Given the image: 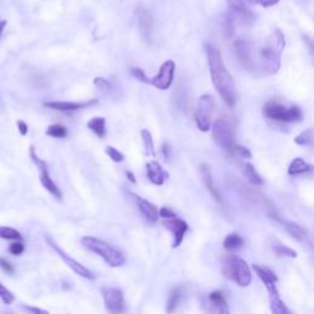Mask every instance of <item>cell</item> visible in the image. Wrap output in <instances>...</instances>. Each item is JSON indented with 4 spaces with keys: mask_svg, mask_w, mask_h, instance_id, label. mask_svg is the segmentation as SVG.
I'll return each mask as SVG.
<instances>
[{
    "mask_svg": "<svg viewBox=\"0 0 314 314\" xmlns=\"http://www.w3.org/2000/svg\"><path fill=\"white\" fill-rule=\"evenodd\" d=\"M284 225L286 231L292 236L295 240L299 241V242H306L308 240V232L306 228L302 227L298 223L292 222V221H284Z\"/></svg>",
    "mask_w": 314,
    "mask_h": 314,
    "instance_id": "obj_21",
    "label": "cell"
},
{
    "mask_svg": "<svg viewBox=\"0 0 314 314\" xmlns=\"http://www.w3.org/2000/svg\"><path fill=\"white\" fill-rule=\"evenodd\" d=\"M141 139L144 141L145 145V151H146L147 155L150 156H156L155 152V146H153V140H152V135L147 129H144L141 132Z\"/></svg>",
    "mask_w": 314,
    "mask_h": 314,
    "instance_id": "obj_32",
    "label": "cell"
},
{
    "mask_svg": "<svg viewBox=\"0 0 314 314\" xmlns=\"http://www.w3.org/2000/svg\"><path fill=\"white\" fill-rule=\"evenodd\" d=\"M5 26H7V21H0V37H2Z\"/></svg>",
    "mask_w": 314,
    "mask_h": 314,
    "instance_id": "obj_48",
    "label": "cell"
},
{
    "mask_svg": "<svg viewBox=\"0 0 314 314\" xmlns=\"http://www.w3.org/2000/svg\"><path fill=\"white\" fill-rule=\"evenodd\" d=\"M285 37L279 28H275L274 33L267 40L266 45L259 52V65L261 70L266 74H276L281 65V53L285 48Z\"/></svg>",
    "mask_w": 314,
    "mask_h": 314,
    "instance_id": "obj_2",
    "label": "cell"
},
{
    "mask_svg": "<svg viewBox=\"0 0 314 314\" xmlns=\"http://www.w3.org/2000/svg\"><path fill=\"white\" fill-rule=\"evenodd\" d=\"M9 252L13 255H16V257L21 255L22 253L25 252L24 242H22V241H14V242L9 246Z\"/></svg>",
    "mask_w": 314,
    "mask_h": 314,
    "instance_id": "obj_36",
    "label": "cell"
},
{
    "mask_svg": "<svg viewBox=\"0 0 314 314\" xmlns=\"http://www.w3.org/2000/svg\"><path fill=\"white\" fill-rule=\"evenodd\" d=\"M231 13L234 14L236 16L242 17V20L252 19L253 14L248 10L244 4V0H227Z\"/></svg>",
    "mask_w": 314,
    "mask_h": 314,
    "instance_id": "obj_23",
    "label": "cell"
},
{
    "mask_svg": "<svg viewBox=\"0 0 314 314\" xmlns=\"http://www.w3.org/2000/svg\"><path fill=\"white\" fill-rule=\"evenodd\" d=\"M244 244V240L237 233H231L223 241V247H225L227 251H236V249H240Z\"/></svg>",
    "mask_w": 314,
    "mask_h": 314,
    "instance_id": "obj_28",
    "label": "cell"
},
{
    "mask_svg": "<svg viewBox=\"0 0 314 314\" xmlns=\"http://www.w3.org/2000/svg\"><path fill=\"white\" fill-rule=\"evenodd\" d=\"M253 269L257 272V275L259 276L260 280L263 281V284L265 285V287L272 286V285H276V283H278V278H276V275L269 267L257 265V264H255V265H253Z\"/></svg>",
    "mask_w": 314,
    "mask_h": 314,
    "instance_id": "obj_22",
    "label": "cell"
},
{
    "mask_svg": "<svg viewBox=\"0 0 314 314\" xmlns=\"http://www.w3.org/2000/svg\"><path fill=\"white\" fill-rule=\"evenodd\" d=\"M263 113L266 118L281 123H296L303 119L302 110L297 106L285 107L276 101H269L264 104Z\"/></svg>",
    "mask_w": 314,
    "mask_h": 314,
    "instance_id": "obj_6",
    "label": "cell"
},
{
    "mask_svg": "<svg viewBox=\"0 0 314 314\" xmlns=\"http://www.w3.org/2000/svg\"><path fill=\"white\" fill-rule=\"evenodd\" d=\"M46 134L48 136H52V138L63 139L66 138V135H68V129L64 126H60V124H52V126L48 127Z\"/></svg>",
    "mask_w": 314,
    "mask_h": 314,
    "instance_id": "obj_31",
    "label": "cell"
},
{
    "mask_svg": "<svg viewBox=\"0 0 314 314\" xmlns=\"http://www.w3.org/2000/svg\"><path fill=\"white\" fill-rule=\"evenodd\" d=\"M126 176H127V178L129 179V181L132 182V183H135V182H136L135 177H134L133 172H130V171H127V172H126Z\"/></svg>",
    "mask_w": 314,
    "mask_h": 314,
    "instance_id": "obj_47",
    "label": "cell"
},
{
    "mask_svg": "<svg viewBox=\"0 0 314 314\" xmlns=\"http://www.w3.org/2000/svg\"><path fill=\"white\" fill-rule=\"evenodd\" d=\"M215 102L210 95H203L198 101L195 110V122L200 132H208L211 128V117Z\"/></svg>",
    "mask_w": 314,
    "mask_h": 314,
    "instance_id": "obj_8",
    "label": "cell"
},
{
    "mask_svg": "<svg viewBox=\"0 0 314 314\" xmlns=\"http://www.w3.org/2000/svg\"><path fill=\"white\" fill-rule=\"evenodd\" d=\"M95 86L97 87L98 90H101V91H103V92L109 91V89H110L109 81H107L106 78H103V77H96L95 78Z\"/></svg>",
    "mask_w": 314,
    "mask_h": 314,
    "instance_id": "obj_40",
    "label": "cell"
},
{
    "mask_svg": "<svg viewBox=\"0 0 314 314\" xmlns=\"http://www.w3.org/2000/svg\"><path fill=\"white\" fill-rule=\"evenodd\" d=\"M136 19H138L139 31H140L141 37L146 43H151L153 33V17L150 14V11L142 5H139L136 8Z\"/></svg>",
    "mask_w": 314,
    "mask_h": 314,
    "instance_id": "obj_14",
    "label": "cell"
},
{
    "mask_svg": "<svg viewBox=\"0 0 314 314\" xmlns=\"http://www.w3.org/2000/svg\"><path fill=\"white\" fill-rule=\"evenodd\" d=\"M222 272L226 278L241 287H247L252 283L251 267L246 261L236 255H228L225 258L222 263Z\"/></svg>",
    "mask_w": 314,
    "mask_h": 314,
    "instance_id": "obj_4",
    "label": "cell"
},
{
    "mask_svg": "<svg viewBox=\"0 0 314 314\" xmlns=\"http://www.w3.org/2000/svg\"><path fill=\"white\" fill-rule=\"evenodd\" d=\"M234 53L237 60L246 70L255 71L257 70V53L255 48L248 41L238 40L234 42Z\"/></svg>",
    "mask_w": 314,
    "mask_h": 314,
    "instance_id": "obj_9",
    "label": "cell"
},
{
    "mask_svg": "<svg viewBox=\"0 0 314 314\" xmlns=\"http://www.w3.org/2000/svg\"><path fill=\"white\" fill-rule=\"evenodd\" d=\"M236 16L234 14H232L231 11L225 16V20H223V32H225L226 36L231 37L232 34L234 33L236 30Z\"/></svg>",
    "mask_w": 314,
    "mask_h": 314,
    "instance_id": "obj_33",
    "label": "cell"
},
{
    "mask_svg": "<svg viewBox=\"0 0 314 314\" xmlns=\"http://www.w3.org/2000/svg\"><path fill=\"white\" fill-rule=\"evenodd\" d=\"M200 173H202L203 182H204L206 189H208V190L210 191V194L212 195V198H214V199L216 200V202L219 203V204L222 205L223 204L222 197H221L219 189H217L216 185H215L214 178H212L211 170H210V167H209V165L203 164L202 166H200Z\"/></svg>",
    "mask_w": 314,
    "mask_h": 314,
    "instance_id": "obj_18",
    "label": "cell"
},
{
    "mask_svg": "<svg viewBox=\"0 0 314 314\" xmlns=\"http://www.w3.org/2000/svg\"><path fill=\"white\" fill-rule=\"evenodd\" d=\"M242 171H243L244 176H246V178L248 179V181L251 182L252 184H254V185H263L264 184L263 178H261L260 174L257 172V170H255L254 166H253L252 164H249V162H246V164L242 166Z\"/></svg>",
    "mask_w": 314,
    "mask_h": 314,
    "instance_id": "obj_25",
    "label": "cell"
},
{
    "mask_svg": "<svg viewBox=\"0 0 314 314\" xmlns=\"http://www.w3.org/2000/svg\"><path fill=\"white\" fill-rule=\"evenodd\" d=\"M162 150H164V155H165L166 161H170V145L164 144V146H162Z\"/></svg>",
    "mask_w": 314,
    "mask_h": 314,
    "instance_id": "obj_46",
    "label": "cell"
},
{
    "mask_svg": "<svg viewBox=\"0 0 314 314\" xmlns=\"http://www.w3.org/2000/svg\"><path fill=\"white\" fill-rule=\"evenodd\" d=\"M313 141V129H307L302 132L298 136L295 138V142L297 145H302V146H308L312 144Z\"/></svg>",
    "mask_w": 314,
    "mask_h": 314,
    "instance_id": "obj_34",
    "label": "cell"
},
{
    "mask_svg": "<svg viewBox=\"0 0 314 314\" xmlns=\"http://www.w3.org/2000/svg\"><path fill=\"white\" fill-rule=\"evenodd\" d=\"M87 128L94 132L98 138H103L106 135V119L103 117H95L87 122Z\"/></svg>",
    "mask_w": 314,
    "mask_h": 314,
    "instance_id": "obj_26",
    "label": "cell"
},
{
    "mask_svg": "<svg viewBox=\"0 0 314 314\" xmlns=\"http://www.w3.org/2000/svg\"><path fill=\"white\" fill-rule=\"evenodd\" d=\"M204 51L208 58L209 69L214 87L216 89L217 94L222 98V101L228 107H233L237 101V94H236V86L233 77L231 76L227 68L223 64L221 58L220 51L211 43H205Z\"/></svg>",
    "mask_w": 314,
    "mask_h": 314,
    "instance_id": "obj_1",
    "label": "cell"
},
{
    "mask_svg": "<svg viewBox=\"0 0 314 314\" xmlns=\"http://www.w3.org/2000/svg\"><path fill=\"white\" fill-rule=\"evenodd\" d=\"M81 243H83V246L85 247L87 251L95 253L98 257L102 258L110 267L122 266L126 263L124 255L117 248H114V247L110 246L109 243L104 242L102 240L86 236V237L81 238Z\"/></svg>",
    "mask_w": 314,
    "mask_h": 314,
    "instance_id": "obj_3",
    "label": "cell"
},
{
    "mask_svg": "<svg viewBox=\"0 0 314 314\" xmlns=\"http://www.w3.org/2000/svg\"><path fill=\"white\" fill-rule=\"evenodd\" d=\"M271 247H272V251L275 252V254L278 255V257H289V258L297 257V253L293 251V249L284 246V244L279 242V241H275Z\"/></svg>",
    "mask_w": 314,
    "mask_h": 314,
    "instance_id": "obj_29",
    "label": "cell"
},
{
    "mask_svg": "<svg viewBox=\"0 0 314 314\" xmlns=\"http://www.w3.org/2000/svg\"><path fill=\"white\" fill-rule=\"evenodd\" d=\"M212 138L216 145L221 147L229 157H234L236 134L232 124L223 118H219L212 123Z\"/></svg>",
    "mask_w": 314,
    "mask_h": 314,
    "instance_id": "obj_5",
    "label": "cell"
},
{
    "mask_svg": "<svg viewBox=\"0 0 314 314\" xmlns=\"http://www.w3.org/2000/svg\"><path fill=\"white\" fill-rule=\"evenodd\" d=\"M17 128H19V132H20V134H21L22 136H25L26 134H27V132H28L27 124H26L24 121H17Z\"/></svg>",
    "mask_w": 314,
    "mask_h": 314,
    "instance_id": "obj_45",
    "label": "cell"
},
{
    "mask_svg": "<svg viewBox=\"0 0 314 314\" xmlns=\"http://www.w3.org/2000/svg\"><path fill=\"white\" fill-rule=\"evenodd\" d=\"M146 173L147 178L155 185H162L166 179L168 178V173L166 172L161 165L156 161H150L146 164Z\"/></svg>",
    "mask_w": 314,
    "mask_h": 314,
    "instance_id": "obj_19",
    "label": "cell"
},
{
    "mask_svg": "<svg viewBox=\"0 0 314 314\" xmlns=\"http://www.w3.org/2000/svg\"><path fill=\"white\" fill-rule=\"evenodd\" d=\"M174 70H176V64L173 60H166L160 68L159 74L150 81V84H152L159 90L170 89L172 85Z\"/></svg>",
    "mask_w": 314,
    "mask_h": 314,
    "instance_id": "obj_13",
    "label": "cell"
},
{
    "mask_svg": "<svg viewBox=\"0 0 314 314\" xmlns=\"http://www.w3.org/2000/svg\"><path fill=\"white\" fill-rule=\"evenodd\" d=\"M234 153H236V156H240V157H242V159H246V160L252 159L251 150L247 149L246 146H242V145H238V144L236 145Z\"/></svg>",
    "mask_w": 314,
    "mask_h": 314,
    "instance_id": "obj_38",
    "label": "cell"
},
{
    "mask_svg": "<svg viewBox=\"0 0 314 314\" xmlns=\"http://www.w3.org/2000/svg\"><path fill=\"white\" fill-rule=\"evenodd\" d=\"M0 238L7 241H22V234L13 227L0 226Z\"/></svg>",
    "mask_w": 314,
    "mask_h": 314,
    "instance_id": "obj_30",
    "label": "cell"
},
{
    "mask_svg": "<svg viewBox=\"0 0 314 314\" xmlns=\"http://www.w3.org/2000/svg\"><path fill=\"white\" fill-rule=\"evenodd\" d=\"M267 293H269V301H270V309H271L272 314H292V312L289 309V307L285 304V302L281 299L280 295L276 285L266 287Z\"/></svg>",
    "mask_w": 314,
    "mask_h": 314,
    "instance_id": "obj_17",
    "label": "cell"
},
{
    "mask_svg": "<svg viewBox=\"0 0 314 314\" xmlns=\"http://www.w3.org/2000/svg\"><path fill=\"white\" fill-rule=\"evenodd\" d=\"M132 75L135 78H138L139 81H141V83L150 84V80H149V77H147V75L145 74L144 70H141L140 68H133L132 69Z\"/></svg>",
    "mask_w": 314,
    "mask_h": 314,
    "instance_id": "obj_39",
    "label": "cell"
},
{
    "mask_svg": "<svg viewBox=\"0 0 314 314\" xmlns=\"http://www.w3.org/2000/svg\"><path fill=\"white\" fill-rule=\"evenodd\" d=\"M166 228L170 229L171 232L173 233L174 237V242H173V248H177V247L181 246V243L183 242V238H184L185 232L188 231V225L187 222L181 219H171L167 220L165 222Z\"/></svg>",
    "mask_w": 314,
    "mask_h": 314,
    "instance_id": "obj_16",
    "label": "cell"
},
{
    "mask_svg": "<svg viewBox=\"0 0 314 314\" xmlns=\"http://www.w3.org/2000/svg\"><path fill=\"white\" fill-rule=\"evenodd\" d=\"M46 242H47L48 246L51 247V248L53 249V251L57 253V254L59 255L60 258H62L64 263H65L66 265L70 267V269L75 272V274L81 276V278H85V279H87V280H95V275H94V272L91 271V270H89L87 267L84 266L83 264H80L78 261L72 259L71 257H69V255L66 254V253L64 252L63 249L60 248V247H58V244L55 243L51 237L46 236Z\"/></svg>",
    "mask_w": 314,
    "mask_h": 314,
    "instance_id": "obj_10",
    "label": "cell"
},
{
    "mask_svg": "<svg viewBox=\"0 0 314 314\" xmlns=\"http://www.w3.org/2000/svg\"><path fill=\"white\" fill-rule=\"evenodd\" d=\"M106 153L110 157V160H112L113 162H117V164H119V162H123L124 156L122 155V153L119 152L117 149H114V147L107 146L106 147Z\"/></svg>",
    "mask_w": 314,
    "mask_h": 314,
    "instance_id": "obj_37",
    "label": "cell"
},
{
    "mask_svg": "<svg viewBox=\"0 0 314 314\" xmlns=\"http://www.w3.org/2000/svg\"><path fill=\"white\" fill-rule=\"evenodd\" d=\"M24 309H25V310H27V312H30L31 314H49L48 310L41 309V308L32 307V306H25V307H24Z\"/></svg>",
    "mask_w": 314,
    "mask_h": 314,
    "instance_id": "obj_44",
    "label": "cell"
},
{
    "mask_svg": "<svg viewBox=\"0 0 314 314\" xmlns=\"http://www.w3.org/2000/svg\"><path fill=\"white\" fill-rule=\"evenodd\" d=\"M97 102V100H91L89 102H45L43 106L47 108L59 110V112H75V110L86 108V107L91 106Z\"/></svg>",
    "mask_w": 314,
    "mask_h": 314,
    "instance_id": "obj_20",
    "label": "cell"
},
{
    "mask_svg": "<svg viewBox=\"0 0 314 314\" xmlns=\"http://www.w3.org/2000/svg\"><path fill=\"white\" fill-rule=\"evenodd\" d=\"M130 195L135 200L136 205H138L139 210H140L144 219L149 221L150 223H156L157 220H159V209H157V206L153 205L152 203L147 202L144 198L136 195V194L130 193Z\"/></svg>",
    "mask_w": 314,
    "mask_h": 314,
    "instance_id": "obj_15",
    "label": "cell"
},
{
    "mask_svg": "<svg viewBox=\"0 0 314 314\" xmlns=\"http://www.w3.org/2000/svg\"><path fill=\"white\" fill-rule=\"evenodd\" d=\"M252 3H254V4H260L261 7L264 8H269V7H272V5L278 4L280 0H251Z\"/></svg>",
    "mask_w": 314,
    "mask_h": 314,
    "instance_id": "obj_43",
    "label": "cell"
},
{
    "mask_svg": "<svg viewBox=\"0 0 314 314\" xmlns=\"http://www.w3.org/2000/svg\"><path fill=\"white\" fill-rule=\"evenodd\" d=\"M0 269L7 272V274H14L15 272V267L5 258H0Z\"/></svg>",
    "mask_w": 314,
    "mask_h": 314,
    "instance_id": "obj_41",
    "label": "cell"
},
{
    "mask_svg": "<svg viewBox=\"0 0 314 314\" xmlns=\"http://www.w3.org/2000/svg\"><path fill=\"white\" fill-rule=\"evenodd\" d=\"M310 170H312V166L307 164V162L304 161L303 159H301V157H297V159L292 160V162H291L289 166L287 172H289L290 176H296V174L309 172Z\"/></svg>",
    "mask_w": 314,
    "mask_h": 314,
    "instance_id": "obj_24",
    "label": "cell"
},
{
    "mask_svg": "<svg viewBox=\"0 0 314 314\" xmlns=\"http://www.w3.org/2000/svg\"><path fill=\"white\" fill-rule=\"evenodd\" d=\"M159 216L164 217V219H167V220H171V219H176L177 215L174 214V212L171 210V209L168 208H161L159 210Z\"/></svg>",
    "mask_w": 314,
    "mask_h": 314,
    "instance_id": "obj_42",
    "label": "cell"
},
{
    "mask_svg": "<svg viewBox=\"0 0 314 314\" xmlns=\"http://www.w3.org/2000/svg\"><path fill=\"white\" fill-rule=\"evenodd\" d=\"M30 157L32 161H33V164L38 167L41 184L43 185V188H45L47 191H49V193H51L55 199H58V200L62 199V191H60V189L58 188V185L55 184L53 179H52L51 174H49L48 164L45 161V160L40 159V157L37 156L36 149H34L33 145L30 147Z\"/></svg>",
    "mask_w": 314,
    "mask_h": 314,
    "instance_id": "obj_7",
    "label": "cell"
},
{
    "mask_svg": "<svg viewBox=\"0 0 314 314\" xmlns=\"http://www.w3.org/2000/svg\"><path fill=\"white\" fill-rule=\"evenodd\" d=\"M0 299H2L5 304H8V306L15 301V296H14V293L11 292L9 289H7V287H5L2 283H0Z\"/></svg>",
    "mask_w": 314,
    "mask_h": 314,
    "instance_id": "obj_35",
    "label": "cell"
},
{
    "mask_svg": "<svg viewBox=\"0 0 314 314\" xmlns=\"http://www.w3.org/2000/svg\"><path fill=\"white\" fill-rule=\"evenodd\" d=\"M206 314H231L222 291H212L203 302Z\"/></svg>",
    "mask_w": 314,
    "mask_h": 314,
    "instance_id": "obj_12",
    "label": "cell"
},
{
    "mask_svg": "<svg viewBox=\"0 0 314 314\" xmlns=\"http://www.w3.org/2000/svg\"><path fill=\"white\" fill-rule=\"evenodd\" d=\"M104 306L110 314H124L127 309L124 295L119 289L108 287L102 290Z\"/></svg>",
    "mask_w": 314,
    "mask_h": 314,
    "instance_id": "obj_11",
    "label": "cell"
},
{
    "mask_svg": "<svg viewBox=\"0 0 314 314\" xmlns=\"http://www.w3.org/2000/svg\"><path fill=\"white\" fill-rule=\"evenodd\" d=\"M182 297H183L182 287H178V289H174L172 291V293L170 295V298H168L167 306H166V312H167V314H172L174 310L177 309Z\"/></svg>",
    "mask_w": 314,
    "mask_h": 314,
    "instance_id": "obj_27",
    "label": "cell"
}]
</instances>
